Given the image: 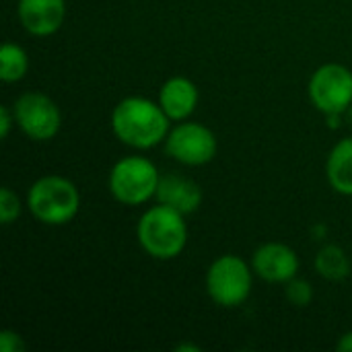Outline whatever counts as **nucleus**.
<instances>
[{"mask_svg":"<svg viewBox=\"0 0 352 352\" xmlns=\"http://www.w3.org/2000/svg\"><path fill=\"white\" fill-rule=\"evenodd\" d=\"M169 116L159 101L146 97H126L111 111L113 134L132 148H153L169 134Z\"/></svg>","mask_w":352,"mask_h":352,"instance_id":"obj_1","label":"nucleus"},{"mask_svg":"<svg viewBox=\"0 0 352 352\" xmlns=\"http://www.w3.org/2000/svg\"><path fill=\"white\" fill-rule=\"evenodd\" d=\"M136 235L140 248L155 260H173L188 243L184 214L165 204H157L140 217Z\"/></svg>","mask_w":352,"mask_h":352,"instance_id":"obj_2","label":"nucleus"},{"mask_svg":"<svg viewBox=\"0 0 352 352\" xmlns=\"http://www.w3.org/2000/svg\"><path fill=\"white\" fill-rule=\"evenodd\" d=\"M27 206L43 225H66L78 214L80 194L70 179L62 175H45L29 188Z\"/></svg>","mask_w":352,"mask_h":352,"instance_id":"obj_3","label":"nucleus"},{"mask_svg":"<svg viewBox=\"0 0 352 352\" xmlns=\"http://www.w3.org/2000/svg\"><path fill=\"white\" fill-rule=\"evenodd\" d=\"M159 171L146 157H124L109 171V192L126 206H140L157 194Z\"/></svg>","mask_w":352,"mask_h":352,"instance_id":"obj_4","label":"nucleus"},{"mask_svg":"<svg viewBox=\"0 0 352 352\" xmlns=\"http://www.w3.org/2000/svg\"><path fill=\"white\" fill-rule=\"evenodd\" d=\"M252 270L239 256L217 258L206 272L208 297L221 307H239L252 293Z\"/></svg>","mask_w":352,"mask_h":352,"instance_id":"obj_5","label":"nucleus"},{"mask_svg":"<svg viewBox=\"0 0 352 352\" xmlns=\"http://www.w3.org/2000/svg\"><path fill=\"white\" fill-rule=\"evenodd\" d=\"M307 91L322 113L342 116L352 105V72L342 64H324L309 78Z\"/></svg>","mask_w":352,"mask_h":352,"instance_id":"obj_6","label":"nucleus"},{"mask_svg":"<svg viewBox=\"0 0 352 352\" xmlns=\"http://www.w3.org/2000/svg\"><path fill=\"white\" fill-rule=\"evenodd\" d=\"M165 151L182 165H206L217 155V136L198 122H179L165 138Z\"/></svg>","mask_w":352,"mask_h":352,"instance_id":"obj_7","label":"nucleus"},{"mask_svg":"<svg viewBox=\"0 0 352 352\" xmlns=\"http://www.w3.org/2000/svg\"><path fill=\"white\" fill-rule=\"evenodd\" d=\"M14 122L35 142L52 140L62 126V113L54 99L43 93H23L14 101Z\"/></svg>","mask_w":352,"mask_h":352,"instance_id":"obj_8","label":"nucleus"},{"mask_svg":"<svg viewBox=\"0 0 352 352\" xmlns=\"http://www.w3.org/2000/svg\"><path fill=\"white\" fill-rule=\"evenodd\" d=\"M254 272L266 283H289L299 272V256L285 243H264L254 252Z\"/></svg>","mask_w":352,"mask_h":352,"instance_id":"obj_9","label":"nucleus"},{"mask_svg":"<svg viewBox=\"0 0 352 352\" xmlns=\"http://www.w3.org/2000/svg\"><path fill=\"white\" fill-rule=\"evenodd\" d=\"M19 19L31 35H52L66 19V0H19Z\"/></svg>","mask_w":352,"mask_h":352,"instance_id":"obj_10","label":"nucleus"},{"mask_svg":"<svg viewBox=\"0 0 352 352\" xmlns=\"http://www.w3.org/2000/svg\"><path fill=\"white\" fill-rule=\"evenodd\" d=\"M155 198L159 204H165L186 217L200 208L202 190L194 179L186 177V175L167 173V175H161Z\"/></svg>","mask_w":352,"mask_h":352,"instance_id":"obj_11","label":"nucleus"},{"mask_svg":"<svg viewBox=\"0 0 352 352\" xmlns=\"http://www.w3.org/2000/svg\"><path fill=\"white\" fill-rule=\"evenodd\" d=\"M198 87L186 76L169 78L159 91V105L173 122L188 120L198 105Z\"/></svg>","mask_w":352,"mask_h":352,"instance_id":"obj_12","label":"nucleus"},{"mask_svg":"<svg viewBox=\"0 0 352 352\" xmlns=\"http://www.w3.org/2000/svg\"><path fill=\"white\" fill-rule=\"evenodd\" d=\"M326 175L338 194L352 196V136L342 138L332 148L326 163Z\"/></svg>","mask_w":352,"mask_h":352,"instance_id":"obj_13","label":"nucleus"},{"mask_svg":"<svg viewBox=\"0 0 352 352\" xmlns=\"http://www.w3.org/2000/svg\"><path fill=\"white\" fill-rule=\"evenodd\" d=\"M316 270L326 280H344L351 274V260L340 245L328 243L316 256Z\"/></svg>","mask_w":352,"mask_h":352,"instance_id":"obj_14","label":"nucleus"},{"mask_svg":"<svg viewBox=\"0 0 352 352\" xmlns=\"http://www.w3.org/2000/svg\"><path fill=\"white\" fill-rule=\"evenodd\" d=\"M29 70V58L25 50L16 43L6 41L0 50V78L4 82L21 80Z\"/></svg>","mask_w":352,"mask_h":352,"instance_id":"obj_15","label":"nucleus"},{"mask_svg":"<svg viewBox=\"0 0 352 352\" xmlns=\"http://www.w3.org/2000/svg\"><path fill=\"white\" fill-rule=\"evenodd\" d=\"M285 293H287L289 303L295 305V307H307L311 303V299H314V287L309 285V280L297 278V276L287 283Z\"/></svg>","mask_w":352,"mask_h":352,"instance_id":"obj_16","label":"nucleus"},{"mask_svg":"<svg viewBox=\"0 0 352 352\" xmlns=\"http://www.w3.org/2000/svg\"><path fill=\"white\" fill-rule=\"evenodd\" d=\"M21 214V200L10 188L0 190V223L10 225L19 219Z\"/></svg>","mask_w":352,"mask_h":352,"instance_id":"obj_17","label":"nucleus"},{"mask_svg":"<svg viewBox=\"0 0 352 352\" xmlns=\"http://www.w3.org/2000/svg\"><path fill=\"white\" fill-rule=\"evenodd\" d=\"M0 351L2 352H23L25 340L14 330H2L0 332Z\"/></svg>","mask_w":352,"mask_h":352,"instance_id":"obj_18","label":"nucleus"},{"mask_svg":"<svg viewBox=\"0 0 352 352\" xmlns=\"http://www.w3.org/2000/svg\"><path fill=\"white\" fill-rule=\"evenodd\" d=\"M12 122H14V111H10L6 105H2L0 107V136L2 138H8Z\"/></svg>","mask_w":352,"mask_h":352,"instance_id":"obj_19","label":"nucleus"},{"mask_svg":"<svg viewBox=\"0 0 352 352\" xmlns=\"http://www.w3.org/2000/svg\"><path fill=\"white\" fill-rule=\"evenodd\" d=\"M336 351L338 352H352V332H346L338 338L336 342Z\"/></svg>","mask_w":352,"mask_h":352,"instance_id":"obj_20","label":"nucleus"},{"mask_svg":"<svg viewBox=\"0 0 352 352\" xmlns=\"http://www.w3.org/2000/svg\"><path fill=\"white\" fill-rule=\"evenodd\" d=\"M177 351L198 352V351H200V346H196V344H179V346H177Z\"/></svg>","mask_w":352,"mask_h":352,"instance_id":"obj_21","label":"nucleus"},{"mask_svg":"<svg viewBox=\"0 0 352 352\" xmlns=\"http://www.w3.org/2000/svg\"><path fill=\"white\" fill-rule=\"evenodd\" d=\"M346 116H349V120H351V122H352V105H351V107H349V111H346Z\"/></svg>","mask_w":352,"mask_h":352,"instance_id":"obj_22","label":"nucleus"}]
</instances>
